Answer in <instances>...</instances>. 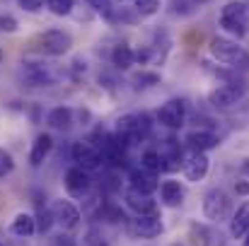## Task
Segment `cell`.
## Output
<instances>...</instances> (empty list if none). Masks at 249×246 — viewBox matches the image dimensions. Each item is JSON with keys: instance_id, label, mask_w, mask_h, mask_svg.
Segmentation results:
<instances>
[{"instance_id": "cell-28", "label": "cell", "mask_w": 249, "mask_h": 246, "mask_svg": "<svg viewBox=\"0 0 249 246\" xmlns=\"http://www.w3.org/2000/svg\"><path fill=\"white\" fill-rule=\"evenodd\" d=\"M12 169H15V160H12V155H10L7 150H2V148H0V179H2V176H7V174H12Z\"/></svg>"}, {"instance_id": "cell-20", "label": "cell", "mask_w": 249, "mask_h": 246, "mask_svg": "<svg viewBox=\"0 0 249 246\" xmlns=\"http://www.w3.org/2000/svg\"><path fill=\"white\" fill-rule=\"evenodd\" d=\"M128 181H131V188H136V191H141V193H148V196L158 188L155 174H150V171H145V169H133V171L128 174Z\"/></svg>"}, {"instance_id": "cell-7", "label": "cell", "mask_w": 249, "mask_h": 246, "mask_svg": "<svg viewBox=\"0 0 249 246\" xmlns=\"http://www.w3.org/2000/svg\"><path fill=\"white\" fill-rule=\"evenodd\" d=\"M186 109L189 106H186L184 99H169L158 111V123L169 128V131H179L186 123Z\"/></svg>"}, {"instance_id": "cell-13", "label": "cell", "mask_w": 249, "mask_h": 246, "mask_svg": "<svg viewBox=\"0 0 249 246\" xmlns=\"http://www.w3.org/2000/svg\"><path fill=\"white\" fill-rule=\"evenodd\" d=\"M133 232L136 237L141 239H155L165 232V225H162V217L160 215H136L133 220Z\"/></svg>"}, {"instance_id": "cell-16", "label": "cell", "mask_w": 249, "mask_h": 246, "mask_svg": "<svg viewBox=\"0 0 249 246\" xmlns=\"http://www.w3.org/2000/svg\"><path fill=\"white\" fill-rule=\"evenodd\" d=\"M24 80L32 87H49L53 84V75L49 73L46 66H39V63H24Z\"/></svg>"}, {"instance_id": "cell-21", "label": "cell", "mask_w": 249, "mask_h": 246, "mask_svg": "<svg viewBox=\"0 0 249 246\" xmlns=\"http://www.w3.org/2000/svg\"><path fill=\"white\" fill-rule=\"evenodd\" d=\"M136 63V51L128 44H116L111 49V66L116 70H128Z\"/></svg>"}, {"instance_id": "cell-27", "label": "cell", "mask_w": 249, "mask_h": 246, "mask_svg": "<svg viewBox=\"0 0 249 246\" xmlns=\"http://www.w3.org/2000/svg\"><path fill=\"white\" fill-rule=\"evenodd\" d=\"M158 7H160V0H136V10H138L141 17H150V15H155Z\"/></svg>"}, {"instance_id": "cell-25", "label": "cell", "mask_w": 249, "mask_h": 246, "mask_svg": "<svg viewBox=\"0 0 249 246\" xmlns=\"http://www.w3.org/2000/svg\"><path fill=\"white\" fill-rule=\"evenodd\" d=\"M46 7H49L56 17H66V15L73 12L75 0H46Z\"/></svg>"}, {"instance_id": "cell-29", "label": "cell", "mask_w": 249, "mask_h": 246, "mask_svg": "<svg viewBox=\"0 0 249 246\" xmlns=\"http://www.w3.org/2000/svg\"><path fill=\"white\" fill-rule=\"evenodd\" d=\"M83 246H107V242H104L102 232H99L97 227H92V230H87V234H85Z\"/></svg>"}, {"instance_id": "cell-19", "label": "cell", "mask_w": 249, "mask_h": 246, "mask_svg": "<svg viewBox=\"0 0 249 246\" xmlns=\"http://www.w3.org/2000/svg\"><path fill=\"white\" fill-rule=\"evenodd\" d=\"M160 196H162V203L167 208H177L184 203V186L174 179H167L160 183Z\"/></svg>"}, {"instance_id": "cell-22", "label": "cell", "mask_w": 249, "mask_h": 246, "mask_svg": "<svg viewBox=\"0 0 249 246\" xmlns=\"http://www.w3.org/2000/svg\"><path fill=\"white\" fill-rule=\"evenodd\" d=\"M46 123H49L51 128H56V131H68L71 123H73V111H71L68 106H56V109L49 111Z\"/></svg>"}, {"instance_id": "cell-12", "label": "cell", "mask_w": 249, "mask_h": 246, "mask_svg": "<svg viewBox=\"0 0 249 246\" xmlns=\"http://www.w3.org/2000/svg\"><path fill=\"white\" fill-rule=\"evenodd\" d=\"M124 200H126V205H128L136 215H160L158 203H155L148 193H141V191H136V188H128L126 196H124Z\"/></svg>"}, {"instance_id": "cell-6", "label": "cell", "mask_w": 249, "mask_h": 246, "mask_svg": "<svg viewBox=\"0 0 249 246\" xmlns=\"http://www.w3.org/2000/svg\"><path fill=\"white\" fill-rule=\"evenodd\" d=\"M73 46V36L63 29H49L39 36V51L46 56H63Z\"/></svg>"}, {"instance_id": "cell-31", "label": "cell", "mask_w": 249, "mask_h": 246, "mask_svg": "<svg viewBox=\"0 0 249 246\" xmlns=\"http://www.w3.org/2000/svg\"><path fill=\"white\" fill-rule=\"evenodd\" d=\"M0 32H7V34L17 32V19L10 15H0Z\"/></svg>"}, {"instance_id": "cell-1", "label": "cell", "mask_w": 249, "mask_h": 246, "mask_svg": "<svg viewBox=\"0 0 249 246\" xmlns=\"http://www.w3.org/2000/svg\"><path fill=\"white\" fill-rule=\"evenodd\" d=\"M153 131V123H150V116L148 114H126L119 118L116 123V138L126 145V148H133L138 143H143Z\"/></svg>"}, {"instance_id": "cell-3", "label": "cell", "mask_w": 249, "mask_h": 246, "mask_svg": "<svg viewBox=\"0 0 249 246\" xmlns=\"http://www.w3.org/2000/svg\"><path fill=\"white\" fill-rule=\"evenodd\" d=\"M203 215L211 222H225L232 217V200L223 188H211L203 196Z\"/></svg>"}, {"instance_id": "cell-33", "label": "cell", "mask_w": 249, "mask_h": 246, "mask_svg": "<svg viewBox=\"0 0 249 246\" xmlns=\"http://www.w3.org/2000/svg\"><path fill=\"white\" fill-rule=\"evenodd\" d=\"M53 246H78V244H75V239H73L71 234H58Z\"/></svg>"}, {"instance_id": "cell-2", "label": "cell", "mask_w": 249, "mask_h": 246, "mask_svg": "<svg viewBox=\"0 0 249 246\" xmlns=\"http://www.w3.org/2000/svg\"><path fill=\"white\" fill-rule=\"evenodd\" d=\"M208 51L223 66H230L237 70H249V53L242 46H237V41H230L225 36H215V39H211Z\"/></svg>"}, {"instance_id": "cell-36", "label": "cell", "mask_w": 249, "mask_h": 246, "mask_svg": "<svg viewBox=\"0 0 249 246\" xmlns=\"http://www.w3.org/2000/svg\"><path fill=\"white\" fill-rule=\"evenodd\" d=\"M0 61H2V51H0Z\"/></svg>"}, {"instance_id": "cell-5", "label": "cell", "mask_w": 249, "mask_h": 246, "mask_svg": "<svg viewBox=\"0 0 249 246\" xmlns=\"http://www.w3.org/2000/svg\"><path fill=\"white\" fill-rule=\"evenodd\" d=\"M71 157H73V162L78 164V166H83L85 171H94V169H99L104 164L102 152H99V145L92 143V140H78V143H73Z\"/></svg>"}, {"instance_id": "cell-4", "label": "cell", "mask_w": 249, "mask_h": 246, "mask_svg": "<svg viewBox=\"0 0 249 246\" xmlns=\"http://www.w3.org/2000/svg\"><path fill=\"white\" fill-rule=\"evenodd\" d=\"M247 10L249 5H245V2H228V5H223V10H220V27L228 34L242 39L247 34Z\"/></svg>"}, {"instance_id": "cell-37", "label": "cell", "mask_w": 249, "mask_h": 246, "mask_svg": "<svg viewBox=\"0 0 249 246\" xmlns=\"http://www.w3.org/2000/svg\"><path fill=\"white\" fill-rule=\"evenodd\" d=\"M116 2H126V0H116Z\"/></svg>"}, {"instance_id": "cell-35", "label": "cell", "mask_w": 249, "mask_h": 246, "mask_svg": "<svg viewBox=\"0 0 249 246\" xmlns=\"http://www.w3.org/2000/svg\"><path fill=\"white\" fill-rule=\"evenodd\" d=\"M245 246H249V232H247V239H245Z\"/></svg>"}, {"instance_id": "cell-34", "label": "cell", "mask_w": 249, "mask_h": 246, "mask_svg": "<svg viewBox=\"0 0 249 246\" xmlns=\"http://www.w3.org/2000/svg\"><path fill=\"white\" fill-rule=\"evenodd\" d=\"M235 191H237L240 196H249V181H247V179L237 181V183H235Z\"/></svg>"}, {"instance_id": "cell-9", "label": "cell", "mask_w": 249, "mask_h": 246, "mask_svg": "<svg viewBox=\"0 0 249 246\" xmlns=\"http://www.w3.org/2000/svg\"><path fill=\"white\" fill-rule=\"evenodd\" d=\"M63 183H66V191L73 196V198H83L89 193V186H92V179H89V171H85L83 166H71L68 171H66V179H63Z\"/></svg>"}, {"instance_id": "cell-11", "label": "cell", "mask_w": 249, "mask_h": 246, "mask_svg": "<svg viewBox=\"0 0 249 246\" xmlns=\"http://www.w3.org/2000/svg\"><path fill=\"white\" fill-rule=\"evenodd\" d=\"M208 166H211V160L206 152H191L189 160L181 164V171H184V179L191 181V183H198L206 179L208 174Z\"/></svg>"}, {"instance_id": "cell-17", "label": "cell", "mask_w": 249, "mask_h": 246, "mask_svg": "<svg viewBox=\"0 0 249 246\" xmlns=\"http://www.w3.org/2000/svg\"><path fill=\"white\" fill-rule=\"evenodd\" d=\"M191 234H196V244L198 246H225V237L220 234L218 227L191 225Z\"/></svg>"}, {"instance_id": "cell-26", "label": "cell", "mask_w": 249, "mask_h": 246, "mask_svg": "<svg viewBox=\"0 0 249 246\" xmlns=\"http://www.w3.org/2000/svg\"><path fill=\"white\" fill-rule=\"evenodd\" d=\"M53 222H56V220H53L51 208H39V213H36V232H41V234L49 232Z\"/></svg>"}, {"instance_id": "cell-15", "label": "cell", "mask_w": 249, "mask_h": 246, "mask_svg": "<svg viewBox=\"0 0 249 246\" xmlns=\"http://www.w3.org/2000/svg\"><path fill=\"white\" fill-rule=\"evenodd\" d=\"M51 150H53V138H51L49 133L36 135V140L32 143V150H29V164H32V166L44 164V160L51 155Z\"/></svg>"}, {"instance_id": "cell-18", "label": "cell", "mask_w": 249, "mask_h": 246, "mask_svg": "<svg viewBox=\"0 0 249 246\" xmlns=\"http://www.w3.org/2000/svg\"><path fill=\"white\" fill-rule=\"evenodd\" d=\"M247 232H249V200H245L230 217V234L235 239H242V237H247Z\"/></svg>"}, {"instance_id": "cell-14", "label": "cell", "mask_w": 249, "mask_h": 246, "mask_svg": "<svg viewBox=\"0 0 249 246\" xmlns=\"http://www.w3.org/2000/svg\"><path fill=\"white\" fill-rule=\"evenodd\" d=\"M186 148L191 150V152H208V150H213V148H218V135L213 133V131H191L189 135H186Z\"/></svg>"}, {"instance_id": "cell-24", "label": "cell", "mask_w": 249, "mask_h": 246, "mask_svg": "<svg viewBox=\"0 0 249 246\" xmlns=\"http://www.w3.org/2000/svg\"><path fill=\"white\" fill-rule=\"evenodd\" d=\"M141 169H145L150 174H160L165 169V160H162L160 150H145L141 155Z\"/></svg>"}, {"instance_id": "cell-8", "label": "cell", "mask_w": 249, "mask_h": 246, "mask_svg": "<svg viewBox=\"0 0 249 246\" xmlns=\"http://www.w3.org/2000/svg\"><path fill=\"white\" fill-rule=\"evenodd\" d=\"M242 97H245V87L230 82V84L215 87V89L208 94V104H211L213 109H232V106H237V104L242 101Z\"/></svg>"}, {"instance_id": "cell-10", "label": "cell", "mask_w": 249, "mask_h": 246, "mask_svg": "<svg viewBox=\"0 0 249 246\" xmlns=\"http://www.w3.org/2000/svg\"><path fill=\"white\" fill-rule=\"evenodd\" d=\"M51 213H53V220L63 227V230H75L80 225V210L71 203V200H53L51 203Z\"/></svg>"}, {"instance_id": "cell-30", "label": "cell", "mask_w": 249, "mask_h": 246, "mask_svg": "<svg viewBox=\"0 0 249 246\" xmlns=\"http://www.w3.org/2000/svg\"><path fill=\"white\" fill-rule=\"evenodd\" d=\"M87 5H89V7H94L97 12H102L104 17H109V15H111V10H114L109 0H87Z\"/></svg>"}, {"instance_id": "cell-38", "label": "cell", "mask_w": 249, "mask_h": 246, "mask_svg": "<svg viewBox=\"0 0 249 246\" xmlns=\"http://www.w3.org/2000/svg\"><path fill=\"white\" fill-rule=\"evenodd\" d=\"M0 246H2V244H0Z\"/></svg>"}, {"instance_id": "cell-32", "label": "cell", "mask_w": 249, "mask_h": 246, "mask_svg": "<svg viewBox=\"0 0 249 246\" xmlns=\"http://www.w3.org/2000/svg\"><path fill=\"white\" fill-rule=\"evenodd\" d=\"M19 5H22V10H29V12H36L41 5H44V0H19Z\"/></svg>"}, {"instance_id": "cell-23", "label": "cell", "mask_w": 249, "mask_h": 246, "mask_svg": "<svg viewBox=\"0 0 249 246\" xmlns=\"http://www.w3.org/2000/svg\"><path fill=\"white\" fill-rule=\"evenodd\" d=\"M12 234H17V237H32L34 232H36V217L34 215H29V213H19L15 220H12Z\"/></svg>"}]
</instances>
